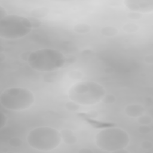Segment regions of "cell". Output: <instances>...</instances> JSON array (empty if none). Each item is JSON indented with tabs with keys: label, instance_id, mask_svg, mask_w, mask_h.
<instances>
[{
	"label": "cell",
	"instance_id": "cell-1",
	"mask_svg": "<svg viewBox=\"0 0 153 153\" xmlns=\"http://www.w3.org/2000/svg\"><path fill=\"white\" fill-rule=\"evenodd\" d=\"M27 62L33 70L38 72H54L66 63V56L59 50L44 48L30 53Z\"/></svg>",
	"mask_w": 153,
	"mask_h": 153
},
{
	"label": "cell",
	"instance_id": "cell-2",
	"mask_svg": "<svg viewBox=\"0 0 153 153\" xmlns=\"http://www.w3.org/2000/svg\"><path fill=\"white\" fill-rule=\"evenodd\" d=\"M106 94L105 88L93 81H82L72 85L68 91V96L80 105L90 106L98 103Z\"/></svg>",
	"mask_w": 153,
	"mask_h": 153
},
{
	"label": "cell",
	"instance_id": "cell-3",
	"mask_svg": "<svg viewBox=\"0 0 153 153\" xmlns=\"http://www.w3.org/2000/svg\"><path fill=\"white\" fill-rule=\"evenodd\" d=\"M28 145L37 151H50L57 148L62 139L60 132L50 126H40L32 129L26 137Z\"/></svg>",
	"mask_w": 153,
	"mask_h": 153
},
{
	"label": "cell",
	"instance_id": "cell-4",
	"mask_svg": "<svg viewBox=\"0 0 153 153\" xmlns=\"http://www.w3.org/2000/svg\"><path fill=\"white\" fill-rule=\"evenodd\" d=\"M130 142L128 133L118 127H108L100 130L95 136L96 145L101 150L111 152L124 149Z\"/></svg>",
	"mask_w": 153,
	"mask_h": 153
},
{
	"label": "cell",
	"instance_id": "cell-5",
	"mask_svg": "<svg viewBox=\"0 0 153 153\" xmlns=\"http://www.w3.org/2000/svg\"><path fill=\"white\" fill-rule=\"evenodd\" d=\"M35 102L33 92L27 88L14 87L6 88L0 95V103L6 109L23 111L29 108Z\"/></svg>",
	"mask_w": 153,
	"mask_h": 153
},
{
	"label": "cell",
	"instance_id": "cell-6",
	"mask_svg": "<svg viewBox=\"0 0 153 153\" xmlns=\"http://www.w3.org/2000/svg\"><path fill=\"white\" fill-rule=\"evenodd\" d=\"M33 27L28 17L17 14H8L0 20V37L16 39L30 33Z\"/></svg>",
	"mask_w": 153,
	"mask_h": 153
},
{
	"label": "cell",
	"instance_id": "cell-7",
	"mask_svg": "<svg viewBox=\"0 0 153 153\" xmlns=\"http://www.w3.org/2000/svg\"><path fill=\"white\" fill-rule=\"evenodd\" d=\"M124 4L130 11L142 14L153 11L152 0H126Z\"/></svg>",
	"mask_w": 153,
	"mask_h": 153
},
{
	"label": "cell",
	"instance_id": "cell-8",
	"mask_svg": "<svg viewBox=\"0 0 153 153\" xmlns=\"http://www.w3.org/2000/svg\"><path fill=\"white\" fill-rule=\"evenodd\" d=\"M145 108L140 104H130L124 108L125 114L131 118H138L145 114Z\"/></svg>",
	"mask_w": 153,
	"mask_h": 153
},
{
	"label": "cell",
	"instance_id": "cell-9",
	"mask_svg": "<svg viewBox=\"0 0 153 153\" xmlns=\"http://www.w3.org/2000/svg\"><path fill=\"white\" fill-rule=\"evenodd\" d=\"M60 132L62 139L65 144L68 145H74L77 143V137L71 130L64 128Z\"/></svg>",
	"mask_w": 153,
	"mask_h": 153
},
{
	"label": "cell",
	"instance_id": "cell-10",
	"mask_svg": "<svg viewBox=\"0 0 153 153\" xmlns=\"http://www.w3.org/2000/svg\"><path fill=\"white\" fill-rule=\"evenodd\" d=\"M50 11V9L47 7H39L32 9L30 11L32 17L36 19H42L47 16Z\"/></svg>",
	"mask_w": 153,
	"mask_h": 153
},
{
	"label": "cell",
	"instance_id": "cell-11",
	"mask_svg": "<svg viewBox=\"0 0 153 153\" xmlns=\"http://www.w3.org/2000/svg\"><path fill=\"white\" fill-rule=\"evenodd\" d=\"M118 29L112 26H106L100 29V33L106 37H113L118 33Z\"/></svg>",
	"mask_w": 153,
	"mask_h": 153
},
{
	"label": "cell",
	"instance_id": "cell-12",
	"mask_svg": "<svg viewBox=\"0 0 153 153\" xmlns=\"http://www.w3.org/2000/svg\"><path fill=\"white\" fill-rule=\"evenodd\" d=\"M91 27L90 25L84 23H78L75 25L73 27L74 31L79 34L87 33L91 30Z\"/></svg>",
	"mask_w": 153,
	"mask_h": 153
},
{
	"label": "cell",
	"instance_id": "cell-13",
	"mask_svg": "<svg viewBox=\"0 0 153 153\" xmlns=\"http://www.w3.org/2000/svg\"><path fill=\"white\" fill-rule=\"evenodd\" d=\"M139 29V26L134 23H127L123 26V30L127 33H134Z\"/></svg>",
	"mask_w": 153,
	"mask_h": 153
},
{
	"label": "cell",
	"instance_id": "cell-14",
	"mask_svg": "<svg viewBox=\"0 0 153 153\" xmlns=\"http://www.w3.org/2000/svg\"><path fill=\"white\" fill-rule=\"evenodd\" d=\"M80 105H79L78 103L71 100L67 102L65 105V109L67 111H71V112H75L78 111L80 109Z\"/></svg>",
	"mask_w": 153,
	"mask_h": 153
},
{
	"label": "cell",
	"instance_id": "cell-15",
	"mask_svg": "<svg viewBox=\"0 0 153 153\" xmlns=\"http://www.w3.org/2000/svg\"><path fill=\"white\" fill-rule=\"evenodd\" d=\"M137 122L141 125H149L152 122V118L149 115L144 114L137 118Z\"/></svg>",
	"mask_w": 153,
	"mask_h": 153
},
{
	"label": "cell",
	"instance_id": "cell-16",
	"mask_svg": "<svg viewBox=\"0 0 153 153\" xmlns=\"http://www.w3.org/2000/svg\"><path fill=\"white\" fill-rule=\"evenodd\" d=\"M82 73L78 70H73L71 71L68 72V77L73 80H79L81 79L82 77Z\"/></svg>",
	"mask_w": 153,
	"mask_h": 153
},
{
	"label": "cell",
	"instance_id": "cell-17",
	"mask_svg": "<svg viewBox=\"0 0 153 153\" xmlns=\"http://www.w3.org/2000/svg\"><path fill=\"white\" fill-rule=\"evenodd\" d=\"M8 144L10 146L14 148H17L20 147L22 145L23 141L20 138L14 137L11 138L8 140Z\"/></svg>",
	"mask_w": 153,
	"mask_h": 153
},
{
	"label": "cell",
	"instance_id": "cell-18",
	"mask_svg": "<svg viewBox=\"0 0 153 153\" xmlns=\"http://www.w3.org/2000/svg\"><path fill=\"white\" fill-rule=\"evenodd\" d=\"M116 100V97L111 94H105L102 99V102L106 105H110L114 103Z\"/></svg>",
	"mask_w": 153,
	"mask_h": 153
},
{
	"label": "cell",
	"instance_id": "cell-19",
	"mask_svg": "<svg viewBox=\"0 0 153 153\" xmlns=\"http://www.w3.org/2000/svg\"><path fill=\"white\" fill-rule=\"evenodd\" d=\"M137 130H138L139 133L142 134H148L151 132V128L148 125L140 124V126H139V127L137 128Z\"/></svg>",
	"mask_w": 153,
	"mask_h": 153
},
{
	"label": "cell",
	"instance_id": "cell-20",
	"mask_svg": "<svg viewBox=\"0 0 153 153\" xmlns=\"http://www.w3.org/2000/svg\"><path fill=\"white\" fill-rule=\"evenodd\" d=\"M127 17L131 20H139L142 17V14L137 12L130 11L127 14Z\"/></svg>",
	"mask_w": 153,
	"mask_h": 153
},
{
	"label": "cell",
	"instance_id": "cell-21",
	"mask_svg": "<svg viewBox=\"0 0 153 153\" xmlns=\"http://www.w3.org/2000/svg\"><path fill=\"white\" fill-rule=\"evenodd\" d=\"M28 18H29V19L30 20V21L32 23L33 29L38 28L41 25V22L40 21L39 19H36V18L33 17H32V16L29 17Z\"/></svg>",
	"mask_w": 153,
	"mask_h": 153
},
{
	"label": "cell",
	"instance_id": "cell-22",
	"mask_svg": "<svg viewBox=\"0 0 153 153\" xmlns=\"http://www.w3.org/2000/svg\"><path fill=\"white\" fill-rule=\"evenodd\" d=\"M8 118L4 112H1L0 117V128H2L7 124Z\"/></svg>",
	"mask_w": 153,
	"mask_h": 153
},
{
	"label": "cell",
	"instance_id": "cell-23",
	"mask_svg": "<svg viewBox=\"0 0 153 153\" xmlns=\"http://www.w3.org/2000/svg\"><path fill=\"white\" fill-rule=\"evenodd\" d=\"M140 146L143 149L148 150L152 148V143L148 140H144L141 143Z\"/></svg>",
	"mask_w": 153,
	"mask_h": 153
},
{
	"label": "cell",
	"instance_id": "cell-24",
	"mask_svg": "<svg viewBox=\"0 0 153 153\" xmlns=\"http://www.w3.org/2000/svg\"><path fill=\"white\" fill-rule=\"evenodd\" d=\"M7 12L4 7H3L2 5H0V20L5 17L6 16H7Z\"/></svg>",
	"mask_w": 153,
	"mask_h": 153
},
{
	"label": "cell",
	"instance_id": "cell-25",
	"mask_svg": "<svg viewBox=\"0 0 153 153\" xmlns=\"http://www.w3.org/2000/svg\"><path fill=\"white\" fill-rule=\"evenodd\" d=\"M144 60H145V62L146 63L152 64V62H153V56H152V54L147 55L145 57Z\"/></svg>",
	"mask_w": 153,
	"mask_h": 153
},
{
	"label": "cell",
	"instance_id": "cell-26",
	"mask_svg": "<svg viewBox=\"0 0 153 153\" xmlns=\"http://www.w3.org/2000/svg\"><path fill=\"white\" fill-rule=\"evenodd\" d=\"M78 152L81 153H90V152H92L93 151L89 148H82V149H81Z\"/></svg>",
	"mask_w": 153,
	"mask_h": 153
},
{
	"label": "cell",
	"instance_id": "cell-27",
	"mask_svg": "<svg viewBox=\"0 0 153 153\" xmlns=\"http://www.w3.org/2000/svg\"><path fill=\"white\" fill-rule=\"evenodd\" d=\"M5 59V54L2 53V52H1V54H0V60H1V62H2Z\"/></svg>",
	"mask_w": 153,
	"mask_h": 153
}]
</instances>
